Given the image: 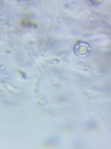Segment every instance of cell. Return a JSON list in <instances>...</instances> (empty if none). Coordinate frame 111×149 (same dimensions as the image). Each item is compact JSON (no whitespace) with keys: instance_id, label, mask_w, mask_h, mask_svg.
Masks as SVG:
<instances>
[{"instance_id":"7a4b0ae2","label":"cell","mask_w":111,"mask_h":149,"mask_svg":"<svg viewBox=\"0 0 111 149\" xmlns=\"http://www.w3.org/2000/svg\"><path fill=\"white\" fill-rule=\"evenodd\" d=\"M85 125L88 127L94 128L97 125V123L94 120H90L86 122Z\"/></svg>"},{"instance_id":"6da1fadb","label":"cell","mask_w":111,"mask_h":149,"mask_svg":"<svg viewBox=\"0 0 111 149\" xmlns=\"http://www.w3.org/2000/svg\"><path fill=\"white\" fill-rule=\"evenodd\" d=\"M90 49V46L88 43L85 42L79 41L75 45L74 51L77 56L83 57L88 54Z\"/></svg>"}]
</instances>
